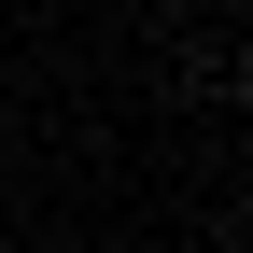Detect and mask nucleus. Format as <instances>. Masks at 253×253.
Returning <instances> with one entry per match:
<instances>
[{
	"label": "nucleus",
	"instance_id": "nucleus-1",
	"mask_svg": "<svg viewBox=\"0 0 253 253\" xmlns=\"http://www.w3.org/2000/svg\"><path fill=\"white\" fill-rule=\"evenodd\" d=\"M239 99H253V56H239Z\"/></svg>",
	"mask_w": 253,
	"mask_h": 253
}]
</instances>
